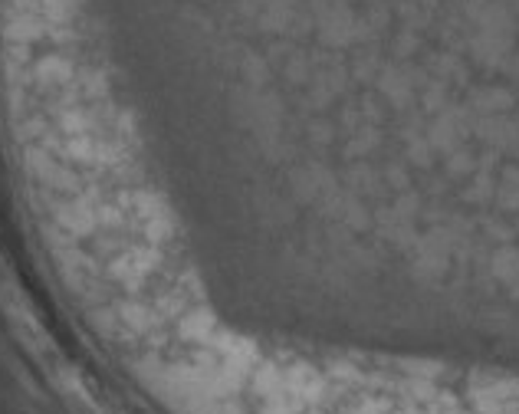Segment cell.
Returning a JSON list of instances; mask_svg holds the SVG:
<instances>
[{
    "instance_id": "6da1fadb",
    "label": "cell",
    "mask_w": 519,
    "mask_h": 414,
    "mask_svg": "<svg viewBox=\"0 0 519 414\" xmlns=\"http://www.w3.org/2000/svg\"><path fill=\"white\" fill-rule=\"evenodd\" d=\"M0 20H10V16H0ZM16 23H43V20H16ZM46 26H69V23H46ZM76 30H99V26H76Z\"/></svg>"
}]
</instances>
